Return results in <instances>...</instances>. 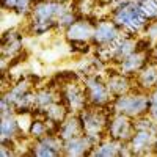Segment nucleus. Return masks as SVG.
<instances>
[{
  "label": "nucleus",
  "instance_id": "obj_10",
  "mask_svg": "<svg viewBox=\"0 0 157 157\" xmlns=\"http://www.w3.org/2000/svg\"><path fill=\"white\" fill-rule=\"evenodd\" d=\"M151 61V52H143V50H135L134 54H130L127 58H124L121 63L116 64V68L123 74L129 77H135L146 64Z\"/></svg>",
  "mask_w": 157,
  "mask_h": 157
},
{
  "label": "nucleus",
  "instance_id": "obj_1",
  "mask_svg": "<svg viewBox=\"0 0 157 157\" xmlns=\"http://www.w3.org/2000/svg\"><path fill=\"white\" fill-rule=\"evenodd\" d=\"M109 16L124 35L130 36L141 35L148 25V19L143 16L140 3L134 0H115Z\"/></svg>",
  "mask_w": 157,
  "mask_h": 157
},
{
  "label": "nucleus",
  "instance_id": "obj_5",
  "mask_svg": "<svg viewBox=\"0 0 157 157\" xmlns=\"http://www.w3.org/2000/svg\"><path fill=\"white\" fill-rule=\"evenodd\" d=\"M96 17L90 16H80L74 24L64 30V39L68 43H91L94 35V27H96Z\"/></svg>",
  "mask_w": 157,
  "mask_h": 157
},
{
  "label": "nucleus",
  "instance_id": "obj_8",
  "mask_svg": "<svg viewBox=\"0 0 157 157\" xmlns=\"http://www.w3.org/2000/svg\"><path fill=\"white\" fill-rule=\"evenodd\" d=\"M104 78H105V83L109 86L112 98H118V96L126 94L129 91L135 90L134 77H129V75L123 74L115 64H109L105 68V75H104Z\"/></svg>",
  "mask_w": 157,
  "mask_h": 157
},
{
  "label": "nucleus",
  "instance_id": "obj_11",
  "mask_svg": "<svg viewBox=\"0 0 157 157\" xmlns=\"http://www.w3.org/2000/svg\"><path fill=\"white\" fill-rule=\"evenodd\" d=\"M91 155H98V157H123V155H130V151L127 148V143H123V141H118L115 138L105 137L94 146V149L91 151Z\"/></svg>",
  "mask_w": 157,
  "mask_h": 157
},
{
  "label": "nucleus",
  "instance_id": "obj_6",
  "mask_svg": "<svg viewBox=\"0 0 157 157\" xmlns=\"http://www.w3.org/2000/svg\"><path fill=\"white\" fill-rule=\"evenodd\" d=\"M134 132H135L134 118L123 113H115V112L110 113V120L107 124V137L127 143L130 137L134 135Z\"/></svg>",
  "mask_w": 157,
  "mask_h": 157
},
{
  "label": "nucleus",
  "instance_id": "obj_14",
  "mask_svg": "<svg viewBox=\"0 0 157 157\" xmlns=\"http://www.w3.org/2000/svg\"><path fill=\"white\" fill-rule=\"evenodd\" d=\"M0 135H2V140H16L19 143L22 140H27L22 124L17 120V115L0 118Z\"/></svg>",
  "mask_w": 157,
  "mask_h": 157
},
{
  "label": "nucleus",
  "instance_id": "obj_9",
  "mask_svg": "<svg viewBox=\"0 0 157 157\" xmlns=\"http://www.w3.org/2000/svg\"><path fill=\"white\" fill-rule=\"evenodd\" d=\"M157 132L154 130H145V129H135L134 135L127 141V148L130 151V155H148L154 154V145H155Z\"/></svg>",
  "mask_w": 157,
  "mask_h": 157
},
{
  "label": "nucleus",
  "instance_id": "obj_27",
  "mask_svg": "<svg viewBox=\"0 0 157 157\" xmlns=\"http://www.w3.org/2000/svg\"><path fill=\"white\" fill-rule=\"evenodd\" d=\"M57 2H74V0H57Z\"/></svg>",
  "mask_w": 157,
  "mask_h": 157
},
{
  "label": "nucleus",
  "instance_id": "obj_4",
  "mask_svg": "<svg viewBox=\"0 0 157 157\" xmlns=\"http://www.w3.org/2000/svg\"><path fill=\"white\" fill-rule=\"evenodd\" d=\"M58 91H60V99L66 104V107L69 109L71 113H80L85 107L90 105L82 80L66 83Z\"/></svg>",
  "mask_w": 157,
  "mask_h": 157
},
{
  "label": "nucleus",
  "instance_id": "obj_7",
  "mask_svg": "<svg viewBox=\"0 0 157 157\" xmlns=\"http://www.w3.org/2000/svg\"><path fill=\"white\" fill-rule=\"evenodd\" d=\"M123 35L121 29L112 21L110 16L99 17L94 27V35H93V47H101V46H110L116 39H120Z\"/></svg>",
  "mask_w": 157,
  "mask_h": 157
},
{
  "label": "nucleus",
  "instance_id": "obj_23",
  "mask_svg": "<svg viewBox=\"0 0 157 157\" xmlns=\"http://www.w3.org/2000/svg\"><path fill=\"white\" fill-rule=\"evenodd\" d=\"M19 0H2V8L5 11H10V13H14L16 10V5H17Z\"/></svg>",
  "mask_w": 157,
  "mask_h": 157
},
{
  "label": "nucleus",
  "instance_id": "obj_19",
  "mask_svg": "<svg viewBox=\"0 0 157 157\" xmlns=\"http://www.w3.org/2000/svg\"><path fill=\"white\" fill-rule=\"evenodd\" d=\"M143 16L148 19V22L151 21H157V0H145L140 3Z\"/></svg>",
  "mask_w": 157,
  "mask_h": 157
},
{
  "label": "nucleus",
  "instance_id": "obj_20",
  "mask_svg": "<svg viewBox=\"0 0 157 157\" xmlns=\"http://www.w3.org/2000/svg\"><path fill=\"white\" fill-rule=\"evenodd\" d=\"M33 2L35 0H19L17 5H16V10L14 13L21 17H29L30 11H32V6H33Z\"/></svg>",
  "mask_w": 157,
  "mask_h": 157
},
{
  "label": "nucleus",
  "instance_id": "obj_13",
  "mask_svg": "<svg viewBox=\"0 0 157 157\" xmlns=\"http://www.w3.org/2000/svg\"><path fill=\"white\" fill-rule=\"evenodd\" d=\"M22 33L17 32L16 29L6 30L2 36V58L5 60H13L14 57L21 55L22 52Z\"/></svg>",
  "mask_w": 157,
  "mask_h": 157
},
{
  "label": "nucleus",
  "instance_id": "obj_25",
  "mask_svg": "<svg viewBox=\"0 0 157 157\" xmlns=\"http://www.w3.org/2000/svg\"><path fill=\"white\" fill-rule=\"evenodd\" d=\"M99 6H112L115 0H96Z\"/></svg>",
  "mask_w": 157,
  "mask_h": 157
},
{
  "label": "nucleus",
  "instance_id": "obj_17",
  "mask_svg": "<svg viewBox=\"0 0 157 157\" xmlns=\"http://www.w3.org/2000/svg\"><path fill=\"white\" fill-rule=\"evenodd\" d=\"M60 99V91L50 85L35 90V112L43 113L50 104Z\"/></svg>",
  "mask_w": 157,
  "mask_h": 157
},
{
  "label": "nucleus",
  "instance_id": "obj_28",
  "mask_svg": "<svg viewBox=\"0 0 157 157\" xmlns=\"http://www.w3.org/2000/svg\"><path fill=\"white\" fill-rule=\"evenodd\" d=\"M134 2H137V3H141V2H145V0H134Z\"/></svg>",
  "mask_w": 157,
  "mask_h": 157
},
{
  "label": "nucleus",
  "instance_id": "obj_24",
  "mask_svg": "<svg viewBox=\"0 0 157 157\" xmlns=\"http://www.w3.org/2000/svg\"><path fill=\"white\" fill-rule=\"evenodd\" d=\"M151 60L157 63V41L154 43V46H152V49H151Z\"/></svg>",
  "mask_w": 157,
  "mask_h": 157
},
{
  "label": "nucleus",
  "instance_id": "obj_15",
  "mask_svg": "<svg viewBox=\"0 0 157 157\" xmlns=\"http://www.w3.org/2000/svg\"><path fill=\"white\" fill-rule=\"evenodd\" d=\"M134 83H135L137 90L146 91V93L154 90L157 86V63L151 60L146 66L134 77Z\"/></svg>",
  "mask_w": 157,
  "mask_h": 157
},
{
  "label": "nucleus",
  "instance_id": "obj_18",
  "mask_svg": "<svg viewBox=\"0 0 157 157\" xmlns=\"http://www.w3.org/2000/svg\"><path fill=\"white\" fill-rule=\"evenodd\" d=\"M44 116H46V120L50 121L52 124H55V126H60L66 118L69 116V109L66 107V104H64L61 99L55 101L54 104H50V105L43 112Z\"/></svg>",
  "mask_w": 157,
  "mask_h": 157
},
{
  "label": "nucleus",
  "instance_id": "obj_26",
  "mask_svg": "<svg viewBox=\"0 0 157 157\" xmlns=\"http://www.w3.org/2000/svg\"><path fill=\"white\" fill-rule=\"evenodd\" d=\"M154 154L157 155V138H155V145H154Z\"/></svg>",
  "mask_w": 157,
  "mask_h": 157
},
{
  "label": "nucleus",
  "instance_id": "obj_21",
  "mask_svg": "<svg viewBox=\"0 0 157 157\" xmlns=\"http://www.w3.org/2000/svg\"><path fill=\"white\" fill-rule=\"evenodd\" d=\"M148 115L157 123V86L149 91V109H148Z\"/></svg>",
  "mask_w": 157,
  "mask_h": 157
},
{
  "label": "nucleus",
  "instance_id": "obj_3",
  "mask_svg": "<svg viewBox=\"0 0 157 157\" xmlns=\"http://www.w3.org/2000/svg\"><path fill=\"white\" fill-rule=\"evenodd\" d=\"M82 83L88 98V104L94 107H109L113 98L109 91L105 78L101 74H88L82 77Z\"/></svg>",
  "mask_w": 157,
  "mask_h": 157
},
{
  "label": "nucleus",
  "instance_id": "obj_2",
  "mask_svg": "<svg viewBox=\"0 0 157 157\" xmlns=\"http://www.w3.org/2000/svg\"><path fill=\"white\" fill-rule=\"evenodd\" d=\"M149 109V93L141 90H132L126 94L113 98L110 104V110L115 113H123L130 118H138L143 115H148Z\"/></svg>",
  "mask_w": 157,
  "mask_h": 157
},
{
  "label": "nucleus",
  "instance_id": "obj_16",
  "mask_svg": "<svg viewBox=\"0 0 157 157\" xmlns=\"http://www.w3.org/2000/svg\"><path fill=\"white\" fill-rule=\"evenodd\" d=\"M57 135L63 141L74 138V137H78V135H83V126H82L78 113H69V116L58 126Z\"/></svg>",
  "mask_w": 157,
  "mask_h": 157
},
{
  "label": "nucleus",
  "instance_id": "obj_22",
  "mask_svg": "<svg viewBox=\"0 0 157 157\" xmlns=\"http://www.w3.org/2000/svg\"><path fill=\"white\" fill-rule=\"evenodd\" d=\"M143 35L148 36L152 43H155V41H157V21L148 22V25H146L145 32H143Z\"/></svg>",
  "mask_w": 157,
  "mask_h": 157
},
{
  "label": "nucleus",
  "instance_id": "obj_12",
  "mask_svg": "<svg viewBox=\"0 0 157 157\" xmlns=\"http://www.w3.org/2000/svg\"><path fill=\"white\" fill-rule=\"evenodd\" d=\"M93 149H94V143L85 134L63 141V155H68V157L91 155Z\"/></svg>",
  "mask_w": 157,
  "mask_h": 157
}]
</instances>
